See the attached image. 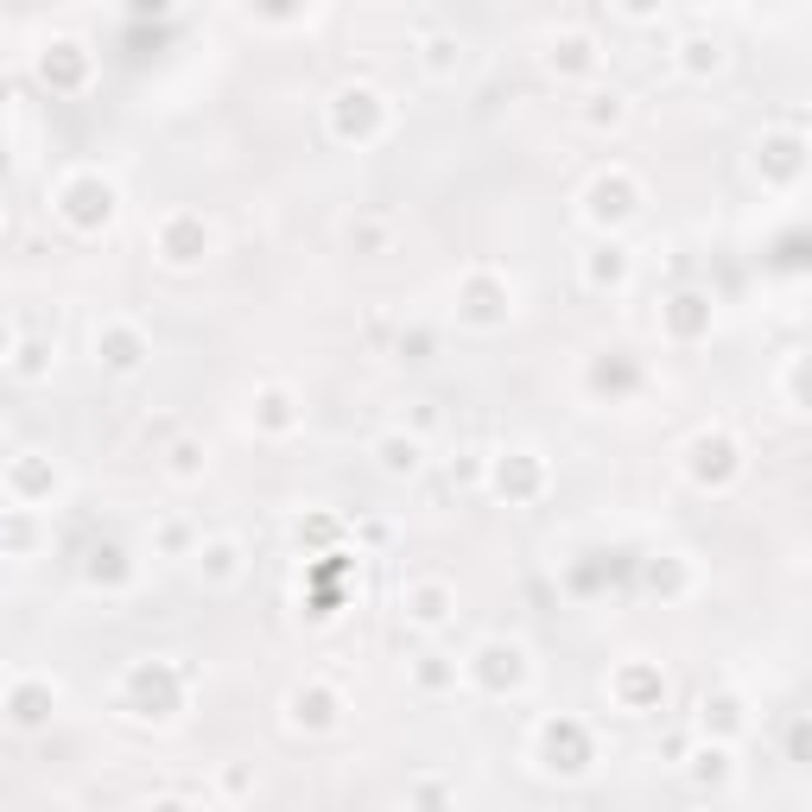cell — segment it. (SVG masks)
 Instances as JSON below:
<instances>
[{
    "mask_svg": "<svg viewBox=\"0 0 812 812\" xmlns=\"http://www.w3.org/2000/svg\"><path fill=\"white\" fill-rule=\"evenodd\" d=\"M634 210H641V184H634L629 172H609L590 184V197H584V216L597 228H616V223H629Z\"/></svg>",
    "mask_w": 812,
    "mask_h": 812,
    "instance_id": "cell-1",
    "label": "cell"
},
{
    "mask_svg": "<svg viewBox=\"0 0 812 812\" xmlns=\"http://www.w3.org/2000/svg\"><path fill=\"white\" fill-rule=\"evenodd\" d=\"M685 470L705 482V489H730L736 470H742V457H736V445L724 438V431H698V438H692V457H685Z\"/></svg>",
    "mask_w": 812,
    "mask_h": 812,
    "instance_id": "cell-2",
    "label": "cell"
},
{
    "mask_svg": "<svg viewBox=\"0 0 812 812\" xmlns=\"http://www.w3.org/2000/svg\"><path fill=\"white\" fill-rule=\"evenodd\" d=\"M96 362L115 368V375H133V368L147 362V336L127 324V318H108V324L96 330Z\"/></svg>",
    "mask_w": 812,
    "mask_h": 812,
    "instance_id": "cell-3",
    "label": "cell"
},
{
    "mask_svg": "<svg viewBox=\"0 0 812 812\" xmlns=\"http://www.w3.org/2000/svg\"><path fill=\"white\" fill-rule=\"evenodd\" d=\"M470 673H477L489 692H521V685H527V654H521V648H502V641H489V648H477Z\"/></svg>",
    "mask_w": 812,
    "mask_h": 812,
    "instance_id": "cell-4",
    "label": "cell"
},
{
    "mask_svg": "<svg viewBox=\"0 0 812 812\" xmlns=\"http://www.w3.org/2000/svg\"><path fill=\"white\" fill-rule=\"evenodd\" d=\"M159 254H165L172 267H197L203 254H210V228H203V216H172V223L159 228Z\"/></svg>",
    "mask_w": 812,
    "mask_h": 812,
    "instance_id": "cell-5",
    "label": "cell"
},
{
    "mask_svg": "<svg viewBox=\"0 0 812 812\" xmlns=\"http://www.w3.org/2000/svg\"><path fill=\"white\" fill-rule=\"evenodd\" d=\"M451 584L445 578H419V584H406V616L419 622V629H445V616H451Z\"/></svg>",
    "mask_w": 812,
    "mask_h": 812,
    "instance_id": "cell-6",
    "label": "cell"
},
{
    "mask_svg": "<svg viewBox=\"0 0 812 812\" xmlns=\"http://www.w3.org/2000/svg\"><path fill=\"white\" fill-rule=\"evenodd\" d=\"M336 717H343V698L330 685H299L292 692V724L299 730H336Z\"/></svg>",
    "mask_w": 812,
    "mask_h": 812,
    "instance_id": "cell-7",
    "label": "cell"
},
{
    "mask_svg": "<svg viewBox=\"0 0 812 812\" xmlns=\"http://www.w3.org/2000/svg\"><path fill=\"white\" fill-rule=\"evenodd\" d=\"M419 463H426V445H419V438H406V431H381L375 438L381 477H419Z\"/></svg>",
    "mask_w": 812,
    "mask_h": 812,
    "instance_id": "cell-8",
    "label": "cell"
},
{
    "mask_svg": "<svg viewBox=\"0 0 812 812\" xmlns=\"http://www.w3.org/2000/svg\"><path fill=\"white\" fill-rule=\"evenodd\" d=\"M191 558H197L203 584H216V590H228V584L242 578V546H235V539H203Z\"/></svg>",
    "mask_w": 812,
    "mask_h": 812,
    "instance_id": "cell-9",
    "label": "cell"
},
{
    "mask_svg": "<svg viewBox=\"0 0 812 812\" xmlns=\"http://www.w3.org/2000/svg\"><path fill=\"white\" fill-rule=\"evenodd\" d=\"M7 710H13V724H45L51 710H57V685L45 680H20L7 692Z\"/></svg>",
    "mask_w": 812,
    "mask_h": 812,
    "instance_id": "cell-10",
    "label": "cell"
},
{
    "mask_svg": "<svg viewBox=\"0 0 812 812\" xmlns=\"http://www.w3.org/2000/svg\"><path fill=\"white\" fill-rule=\"evenodd\" d=\"M742 724H749V717H742V698H736V692H717V698L705 692V730H717V736H736Z\"/></svg>",
    "mask_w": 812,
    "mask_h": 812,
    "instance_id": "cell-11",
    "label": "cell"
},
{
    "mask_svg": "<svg viewBox=\"0 0 812 812\" xmlns=\"http://www.w3.org/2000/svg\"><path fill=\"white\" fill-rule=\"evenodd\" d=\"M584 274H590V286H616V292H622V286H629V254L609 242V248L590 254V267H584Z\"/></svg>",
    "mask_w": 812,
    "mask_h": 812,
    "instance_id": "cell-12",
    "label": "cell"
},
{
    "mask_svg": "<svg viewBox=\"0 0 812 812\" xmlns=\"http://www.w3.org/2000/svg\"><path fill=\"white\" fill-rule=\"evenodd\" d=\"M203 463H210V451H203L197 438H178V445H172V463H165V470H172L178 482H191V477H203Z\"/></svg>",
    "mask_w": 812,
    "mask_h": 812,
    "instance_id": "cell-13",
    "label": "cell"
},
{
    "mask_svg": "<svg viewBox=\"0 0 812 812\" xmlns=\"http://www.w3.org/2000/svg\"><path fill=\"white\" fill-rule=\"evenodd\" d=\"M260 419H267V431H292V426H299V413H292V394L267 387V394H260Z\"/></svg>",
    "mask_w": 812,
    "mask_h": 812,
    "instance_id": "cell-14",
    "label": "cell"
},
{
    "mask_svg": "<svg viewBox=\"0 0 812 812\" xmlns=\"http://www.w3.org/2000/svg\"><path fill=\"white\" fill-rule=\"evenodd\" d=\"M692 774L710 781V787H724L730 781V756H724V749H698V756H692Z\"/></svg>",
    "mask_w": 812,
    "mask_h": 812,
    "instance_id": "cell-15",
    "label": "cell"
},
{
    "mask_svg": "<svg viewBox=\"0 0 812 812\" xmlns=\"http://www.w3.org/2000/svg\"><path fill=\"white\" fill-rule=\"evenodd\" d=\"M159 539H165V553H172V558H184V553H191V533H184V521H172V527L159 533Z\"/></svg>",
    "mask_w": 812,
    "mask_h": 812,
    "instance_id": "cell-16",
    "label": "cell"
},
{
    "mask_svg": "<svg viewBox=\"0 0 812 812\" xmlns=\"http://www.w3.org/2000/svg\"><path fill=\"white\" fill-rule=\"evenodd\" d=\"M413 800H419L426 812H451V806H445V793H438V781H419V787H413Z\"/></svg>",
    "mask_w": 812,
    "mask_h": 812,
    "instance_id": "cell-17",
    "label": "cell"
},
{
    "mask_svg": "<svg viewBox=\"0 0 812 812\" xmlns=\"http://www.w3.org/2000/svg\"><path fill=\"white\" fill-rule=\"evenodd\" d=\"M457 673H445V666H419V685H431V692H438V685H451Z\"/></svg>",
    "mask_w": 812,
    "mask_h": 812,
    "instance_id": "cell-18",
    "label": "cell"
},
{
    "mask_svg": "<svg viewBox=\"0 0 812 812\" xmlns=\"http://www.w3.org/2000/svg\"><path fill=\"white\" fill-rule=\"evenodd\" d=\"M7 350H13V336H7V324H0V362H7Z\"/></svg>",
    "mask_w": 812,
    "mask_h": 812,
    "instance_id": "cell-19",
    "label": "cell"
}]
</instances>
